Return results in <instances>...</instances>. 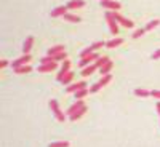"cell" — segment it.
<instances>
[{
  "label": "cell",
  "mask_w": 160,
  "mask_h": 147,
  "mask_svg": "<svg viewBox=\"0 0 160 147\" xmlns=\"http://www.w3.org/2000/svg\"><path fill=\"white\" fill-rule=\"evenodd\" d=\"M50 107H51V110H53V114H55V117H56V120H59V122H64V114L61 112V109H59V105H58V101L56 99H51L50 101Z\"/></svg>",
  "instance_id": "3957f363"
},
{
  "label": "cell",
  "mask_w": 160,
  "mask_h": 147,
  "mask_svg": "<svg viewBox=\"0 0 160 147\" xmlns=\"http://www.w3.org/2000/svg\"><path fill=\"white\" fill-rule=\"evenodd\" d=\"M151 96H152V98L160 99V91H158V90H152V91H151Z\"/></svg>",
  "instance_id": "f546056e"
},
{
  "label": "cell",
  "mask_w": 160,
  "mask_h": 147,
  "mask_svg": "<svg viewBox=\"0 0 160 147\" xmlns=\"http://www.w3.org/2000/svg\"><path fill=\"white\" fill-rule=\"evenodd\" d=\"M69 67H71V61H68V59H66V61H62V66H61V71H59V74L56 75V78L59 80V82H61V80L64 78V75H66V74L69 72Z\"/></svg>",
  "instance_id": "ba28073f"
},
{
  "label": "cell",
  "mask_w": 160,
  "mask_h": 147,
  "mask_svg": "<svg viewBox=\"0 0 160 147\" xmlns=\"http://www.w3.org/2000/svg\"><path fill=\"white\" fill-rule=\"evenodd\" d=\"M64 51V47L62 45H55L48 50V56H55V55H59V53Z\"/></svg>",
  "instance_id": "9a60e30c"
},
{
  "label": "cell",
  "mask_w": 160,
  "mask_h": 147,
  "mask_svg": "<svg viewBox=\"0 0 160 147\" xmlns=\"http://www.w3.org/2000/svg\"><path fill=\"white\" fill-rule=\"evenodd\" d=\"M85 107V102L82 101V99H78V101H75L72 105H71V107L68 109V115L71 117V115H74V114H77L78 110H82Z\"/></svg>",
  "instance_id": "5b68a950"
},
{
  "label": "cell",
  "mask_w": 160,
  "mask_h": 147,
  "mask_svg": "<svg viewBox=\"0 0 160 147\" xmlns=\"http://www.w3.org/2000/svg\"><path fill=\"white\" fill-rule=\"evenodd\" d=\"M31 59H32L31 55H22L21 58H18L16 61H13V62H11V67H13V69H16V67H21V66H28V62H29Z\"/></svg>",
  "instance_id": "277c9868"
},
{
  "label": "cell",
  "mask_w": 160,
  "mask_h": 147,
  "mask_svg": "<svg viewBox=\"0 0 160 147\" xmlns=\"http://www.w3.org/2000/svg\"><path fill=\"white\" fill-rule=\"evenodd\" d=\"M157 112H158V115H160V101L157 102Z\"/></svg>",
  "instance_id": "d6a6232c"
},
{
  "label": "cell",
  "mask_w": 160,
  "mask_h": 147,
  "mask_svg": "<svg viewBox=\"0 0 160 147\" xmlns=\"http://www.w3.org/2000/svg\"><path fill=\"white\" fill-rule=\"evenodd\" d=\"M111 80H112V74L102 75V78L99 80V82H98V83H95V85H93V86L90 88V93H96V91H99L102 86H106V85H108V83L111 82Z\"/></svg>",
  "instance_id": "6da1fadb"
},
{
  "label": "cell",
  "mask_w": 160,
  "mask_h": 147,
  "mask_svg": "<svg viewBox=\"0 0 160 147\" xmlns=\"http://www.w3.org/2000/svg\"><path fill=\"white\" fill-rule=\"evenodd\" d=\"M85 112H87V105H85V107H83L82 110H78L77 114H74V115H71L69 118H71V120H72V122H74V120H78L80 117H82V115H85Z\"/></svg>",
  "instance_id": "484cf974"
},
{
  "label": "cell",
  "mask_w": 160,
  "mask_h": 147,
  "mask_svg": "<svg viewBox=\"0 0 160 147\" xmlns=\"http://www.w3.org/2000/svg\"><path fill=\"white\" fill-rule=\"evenodd\" d=\"M112 67H114V64H112V61H109L108 64H104L102 67H99V74H101V75H108V74L112 71Z\"/></svg>",
  "instance_id": "2e32d148"
},
{
  "label": "cell",
  "mask_w": 160,
  "mask_h": 147,
  "mask_svg": "<svg viewBox=\"0 0 160 147\" xmlns=\"http://www.w3.org/2000/svg\"><path fill=\"white\" fill-rule=\"evenodd\" d=\"M101 7L108 8V10H112V11H117V10L122 8V5H120L118 2H114V0H104V2H101Z\"/></svg>",
  "instance_id": "8992f818"
},
{
  "label": "cell",
  "mask_w": 160,
  "mask_h": 147,
  "mask_svg": "<svg viewBox=\"0 0 160 147\" xmlns=\"http://www.w3.org/2000/svg\"><path fill=\"white\" fill-rule=\"evenodd\" d=\"M158 58H160V50H157L154 55H152V59H158Z\"/></svg>",
  "instance_id": "1f68e13d"
},
{
  "label": "cell",
  "mask_w": 160,
  "mask_h": 147,
  "mask_svg": "<svg viewBox=\"0 0 160 147\" xmlns=\"http://www.w3.org/2000/svg\"><path fill=\"white\" fill-rule=\"evenodd\" d=\"M158 24H160V21H158V19H152L151 22H148V24H146V27H144V29H146V31H152L154 27H157Z\"/></svg>",
  "instance_id": "603a6c76"
},
{
  "label": "cell",
  "mask_w": 160,
  "mask_h": 147,
  "mask_svg": "<svg viewBox=\"0 0 160 147\" xmlns=\"http://www.w3.org/2000/svg\"><path fill=\"white\" fill-rule=\"evenodd\" d=\"M106 19H108V24H109V29H111L112 35H117L118 34V26H117V19L112 16V11L106 13Z\"/></svg>",
  "instance_id": "7a4b0ae2"
},
{
  "label": "cell",
  "mask_w": 160,
  "mask_h": 147,
  "mask_svg": "<svg viewBox=\"0 0 160 147\" xmlns=\"http://www.w3.org/2000/svg\"><path fill=\"white\" fill-rule=\"evenodd\" d=\"M51 58H53L55 62H58V61H66V59H68V55H66V51H62V53H59V55H55Z\"/></svg>",
  "instance_id": "cb8c5ba5"
},
{
  "label": "cell",
  "mask_w": 160,
  "mask_h": 147,
  "mask_svg": "<svg viewBox=\"0 0 160 147\" xmlns=\"http://www.w3.org/2000/svg\"><path fill=\"white\" fill-rule=\"evenodd\" d=\"M40 62H42V64H48V62H53V58H51V56H45V58H42V59H40Z\"/></svg>",
  "instance_id": "f1b7e54d"
},
{
  "label": "cell",
  "mask_w": 160,
  "mask_h": 147,
  "mask_svg": "<svg viewBox=\"0 0 160 147\" xmlns=\"http://www.w3.org/2000/svg\"><path fill=\"white\" fill-rule=\"evenodd\" d=\"M98 58H99V56L96 55V53H91V55H88V56H85V58H82V61H80L78 64H80V67H82V69H83V67H87V66H90V64H91L93 61H96Z\"/></svg>",
  "instance_id": "52a82bcc"
},
{
  "label": "cell",
  "mask_w": 160,
  "mask_h": 147,
  "mask_svg": "<svg viewBox=\"0 0 160 147\" xmlns=\"http://www.w3.org/2000/svg\"><path fill=\"white\" fill-rule=\"evenodd\" d=\"M101 2H104V0H101Z\"/></svg>",
  "instance_id": "836d02e7"
},
{
  "label": "cell",
  "mask_w": 160,
  "mask_h": 147,
  "mask_svg": "<svg viewBox=\"0 0 160 147\" xmlns=\"http://www.w3.org/2000/svg\"><path fill=\"white\" fill-rule=\"evenodd\" d=\"M8 64H10V62H8L7 59H0V67H2V69H3V67H7Z\"/></svg>",
  "instance_id": "4dcf8cb0"
},
{
  "label": "cell",
  "mask_w": 160,
  "mask_h": 147,
  "mask_svg": "<svg viewBox=\"0 0 160 147\" xmlns=\"http://www.w3.org/2000/svg\"><path fill=\"white\" fill-rule=\"evenodd\" d=\"M64 19L69 21V22H80V18L77 15H71V13H66L64 15Z\"/></svg>",
  "instance_id": "44dd1931"
},
{
  "label": "cell",
  "mask_w": 160,
  "mask_h": 147,
  "mask_svg": "<svg viewBox=\"0 0 160 147\" xmlns=\"http://www.w3.org/2000/svg\"><path fill=\"white\" fill-rule=\"evenodd\" d=\"M135 95L139 96V98H149V96H151V91L142 90V88H136V90H135Z\"/></svg>",
  "instance_id": "d6986e66"
},
{
  "label": "cell",
  "mask_w": 160,
  "mask_h": 147,
  "mask_svg": "<svg viewBox=\"0 0 160 147\" xmlns=\"http://www.w3.org/2000/svg\"><path fill=\"white\" fill-rule=\"evenodd\" d=\"M122 43H123V38H112L111 42L106 43V47L108 48H115V47H120Z\"/></svg>",
  "instance_id": "e0dca14e"
},
{
  "label": "cell",
  "mask_w": 160,
  "mask_h": 147,
  "mask_svg": "<svg viewBox=\"0 0 160 147\" xmlns=\"http://www.w3.org/2000/svg\"><path fill=\"white\" fill-rule=\"evenodd\" d=\"M83 7H85L83 0H72V2L68 3V8L69 10H77V8H83Z\"/></svg>",
  "instance_id": "4fadbf2b"
},
{
  "label": "cell",
  "mask_w": 160,
  "mask_h": 147,
  "mask_svg": "<svg viewBox=\"0 0 160 147\" xmlns=\"http://www.w3.org/2000/svg\"><path fill=\"white\" fill-rule=\"evenodd\" d=\"M72 78H74V72H68V74L64 75V78L61 80V83H62V85H71Z\"/></svg>",
  "instance_id": "ffe728a7"
},
{
  "label": "cell",
  "mask_w": 160,
  "mask_h": 147,
  "mask_svg": "<svg viewBox=\"0 0 160 147\" xmlns=\"http://www.w3.org/2000/svg\"><path fill=\"white\" fill-rule=\"evenodd\" d=\"M144 32H146V29H138V31L133 32V35H131V37H133V38H138V37H141Z\"/></svg>",
  "instance_id": "83f0119b"
},
{
  "label": "cell",
  "mask_w": 160,
  "mask_h": 147,
  "mask_svg": "<svg viewBox=\"0 0 160 147\" xmlns=\"http://www.w3.org/2000/svg\"><path fill=\"white\" fill-rule=\"evenodd\" d=\"M87 85H85V82H78V83H74V85H69L68 88H66V91L68 93H77L78 90H83Z\"/></svg>",
  "instance_id": "8fae6325"
},
{
  "label": "cell",
  "mask_w": 160,
  "mask_h": 147,
  "mask_svg": "<svg viewBox=\"0 0 160 147\" xmlns=\"http://www.w3.org/2000/svg\"><path fill=\"white\" fill-rule=\"evenodd\" d=\"M48 147H69V142H68V141H59V142H53V144H50Z\"/></svg>",
  "instance_id": "4316f807"
},
{
  "label": "cell",
  "mask_w": 160,
  "mask_h": 147,
  "mask_svg": "<svg viewBox=\"0 0 160 147\" xmlns=\"http://www.w3.org/2000/svg\"><path fill=\"white\" fill-rule=\"evenodd\" d=\"M32 45H34V37H28L22 45V55H29L32 50Z\"/></svg>",
  "instance_id": "30bf717a"
},
{
  "label": "cell",
  "mask_w": 160,
  "mask_h": 147,
  "mask_svg": "<svg viewBox=\"0 0 160 147\" xmlns=\"http://www.w3.org/2000/svg\"><path fill=\"white\" fill-rule=\"evenodd\" d=\"M96 69H98L96 64H90V66H87V67H83L80 74H82V77H88V75H91L93 72H95Z\"/></svg>",
  "instance_id": "5bb4252c"
},
{
  "label": "cell",
  "mask_w": 160,
  "mask_h": 147,
  "mask_svg": "<svg viewBox=\"0 0 160 147\" xmlns=\"http://www.w3.org/2000/svg\"><path fill=\"white\" fill-rule=\"evenodd\" d=\"M13 71H15V74L22 75V74H29L32 71V67H31V66H21V67H16V69H13Z\"/></svg>",
  "instance_id": "ac0fdd59"
},
{
  "label": "cell",
  "mask_w": 160,
  "mask_h": 147,
  "mask_svg": "<svg viewBox=\"0 0 160 147\" xmlns=\"http://www.w3.org/2000/svg\"><path fill=\"white\" fill-rule=\"evenodd\" d=\"M109 61H111V59H109L108 56H101V58H98V59H96V62H95V64H96V67H102V66H104V64H108Z\"/></svg>",
  "instance_id": "7402d4cb"
},
{
  "label": "cell",
  "mask_w": 160,
  "mask_h": 147,
  "mask_svg": "<svg viewBox=\"0 0 160 147\" xmlns=\"http://www.w3.org/2000/svg\"><path fill=\"white\" fill-rule=\"evenodd\" d=\"M58 67V62H48V64H42L38 67V72H42V74H45V72H51V71H55Z\"/></svg>",
  "instance_id": "9c48e42d"
},
{
  "label": "cell",
  "mask_w": 160,
  "mask_h": 147,
  "mask_svg": "<svg viewBox=\"0 0 160 147\" xmlns=\"http://www.w3.org/2000/svg\"><path fill=\"white\" fill-rule=\"evenodd\" d=\"M68 7H58V8H55V10H53L51 11V16L53 18H58V16H64L66 15V13H68Z\"/></svg>",
  "instance_id": "7c38bea8"
},
{
  "label": "cell",
  "mask_w": 160,
  "mask_h": 147,
  "mask_svg": "<svg viewBox=\"0 0 160 147\" xmlns=\"http://www.w3.org/2000/svg\"><path fill=\"white\" fill-rule=\"evenodd\" d=\"M88 93H90V90H87V88H83V90H78V91L75 93V98H77V99H83V98L88 95Z\"/></svg>",
  "instance_id": "d4e9b609"
}]
</instances>
